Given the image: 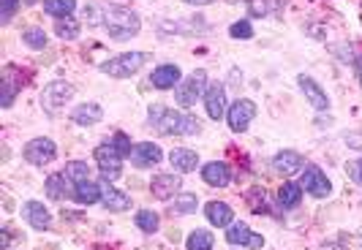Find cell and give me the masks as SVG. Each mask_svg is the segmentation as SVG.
Masks as SVG:
<instances>
[{"mask_svg": "<svg viewBox=\"0 0 362 250\" xmlns=\"http://www.w3.org/2000/svg\"><path fill=\"white\" fill-rule=\"evenodd\" d=\"M85 17H90L93 25H101L115 41H128L142 30V19L136 11H131L126 6L117 3H95L85 8Z\"/></svg>", "mask_w": 362, "mask_h": 250, "instance_id": "6da1fadb", "label": "cell"}, {"mask_svg": "<svg viewBox=\"0 0 362 250\" xmlns=\"http://www.w3.org/2000/svg\"><path fill=\"white\" fill-rule=\"evenodd\" d=\"M147 123L163 136H194L202 128V123L194 114L175 112V109L163 107V104H153L147 109Z\"/></svg>", "mask_w": 362, "mask_h": 250, "instance_id": "7a4b0ae2", "label": "cell"}, {"mask_svg": "<svg viewBox=\"0 0 362 250\" xmlns=\"http://www.w3.org/2000/svg\"><path fill=\"white\" fill-rule=\"evenodd\" d=\"M145 60H147L145 52H126V54L112 57L107 63H101L98 69H101V73H109V76H115V79H128L131 73H136L145 66Z\"/></svg>", "mask_w": 362, "mask_h": 250, "instance_id": "3957f363", "label": "cell"}, {"mask_svg": "<svg viewBox=\"0 0 362 250\" xmlns=\"http://www.w3.org/2000/svg\"><path fill=\"white\" fill-rule=\"evenodd\" d=\"M207 93V71H194L191 76H185L180 85L175 88V101L180 104V107H194L197 104V98Z\"/></svg>", "mask_w": 362, "mask_h": 250, "instance_id": "277c9868", "label": "cell"}, {"mask_svg": "<svg viewBox=\"0 0 362 250\" xmlns=\"http://www.w3.org/2000/svg\"><path fill=\"white\" fill-rule=\"evenodd\" d=\"M95 163L101 169V177L117 179L123 174V155L117 153V147L112 142H104L95 147Z\"/></svg>", "mask_w": 362, "mask_h": 250, "instance_id": "5b68a950", "label": "cell"}, {"mask_svg": "<svg viewBox=\"0 0 362 250\" xmlns=\"http://www.w3.org/2000/svg\"><path fill=\"white\" fill-rule=\"evenodd\" d=\"M71 98H74V85L57 79V82H49L44 88V93H41V107L47 109L49 114H54V112H60V109L66 107Z\"/></svg>", "mask_w": 362, "mask_h": 250, "instance_id": "8992f818", "label": "cell"}, {"mask_svg": "<svg viewBox=\"0 0 362 250\" xmlns=\"http://www.w3.org/2000/svg\"><path fill=\"white\" fill-rule=\"evenodd\" d=\"M25 161L33 163V166H47V163H52L57 158V144L52 139H44V136H38L33 142L25 144Z\"/></svg>", "mask_w": 362, "mask_h": 250, "instance_id": "52a82bcc", "label": "cell"}, {"mask_svg": "<svg viewBox=\"0 0 362 250\" xmlns=\"http://www.w3.org/2000/svg\"><path fill=\"white\" fill-rule=\"evenodd\" d=\"M254 117H256V104L251 101V98H237L235 104L229 107V112H226L229 128H232L235 133H243V131L251 125Z\"/></svg>", "mask_w": 362, "mask_h": 250, "instance_id": "ba28073f", "label": "cell"}, {"mask_svg": "<svg viewBox=\"0 0 362 250\" xmlns=\"http://www.w3.org/2000/svg\"><path fill=\"white\" fill-rule=\"evenodd\" d=\"M98 185H101V204L107 207L109 213H126V210H131V196H128L126 191L115 188L112 179L101 177Z\"/></svg>", "mask_w": 362, "mask_h": 250, "instance_id": "9c48e42d", "label": "cell"}, {"mask_svg": "<svg viewBox=\"0 0 362 250\" xmlns=\"http://www.w3.org/2000/svg\"><path fill=\"white\" fill-rule=\"evenodd\" d=\"M22 85H25V76H22V71H19L17 66H6L3 69V73H0V90H3V109H8L11 104H14V98H17V93L22 90Z\"/></svg>", "mask_w": 362, "mask_h": 250, "instance_id": "30bf717a", "label": "cell"}, {"mask_svg": "<svg viewBox=\"0 0 362 250\" xmlns=\"http://www.w3.org/2000/svg\"><path fill=\"white\" fill-rule=\"evenodd\" d=\"M303 191H308L310 196L316 198H325L332 194V185H329V179L319 166H305L303 169Z\"/></svg>", "mask_w": 362, "mask_h": 250, "instance_id": "8fae6325", "label": "cell"}, {"mask_svg": "<svg viewBox=\"0 0 362 250\" xmlns=\"http://www.w3.org/2000/svg\"><path fill=\"white\" fill-rule=\"evenodd\" d=\"M226 242H229V245H243V248H251V250H259L264 245L262 234L251 232L245 223H232L229 232H226Z\"/></svg>", "mask_w": 362, "mask_h": 250, "instance_id": "7c38bea8", "label": "cell"}, {"mask_svg": "<svg viewBox=\"0 0 362 250\" xmlns=\"http://www.w3.org/2000/svg\"><path fill=\"white\" fill-rule=\"evenodd\" d=\"M161 161H163V150L156 142L134 144V153H131V163L134 166L147 169V166H158Z\"/></svg>", "mask_w": 362, "mask_h": 250, "instance_id": "4fadbf2b", "label": "cell"}, {"mask_svg": "<svg viewBox=\"0 0 362 250\" xmlns=\"http://www.w3.org/2000/svg\"><path fill=\"white\" fill-rule=\"evenodd\" d=\"M22 218L36 229V232H47L52 226V213L41 204V201H25L22 204Z\"/></svg>", "mask_w": 362, "mask_h": 250, "instance_id": "5bb4252c", "label": "cell"}, {"mask_svg": "<svg viewBox=\"0 0 362 250\" xmlns=\"http://www.w3.org/2000/svg\"><path fill=\"white\" fill-rule=\"evenodd\" d=\"M204 109L213 120H221L226 114V88L221 82H213L207 85V93H204Z\"/></svg>", "mask_w": 362, "mask_h": 250, "instance_id": "9a60e30c", "label": "cell"}, {"mask_svg": "<svg viewBox=\"0 0 362 250\" xmlns=\"http://www.w3.org/2000/svg\"><path fill=\"white\" fill-rule=\"evenodd\" d=\"M182 188V179L177 174H156L150 182V194L161 201H169L172 196H177V191Z\"/></svg>", "mask_w": 362, "mask_h": 250, "instance_id": "2e32d148", "label": "cell"}, {"mask_svg": "<svg viewBox=\"0 0 362 250\" xmlns=\"http://www.w3.org/2000/svg\"><path fill=\"white\" fill-rule=\"evenodd\" d=\"M74 188L69 174H49L47 182H44V191H47V196L54 198V201H63V198H74Z\"/></svg>", "mask_w": 362, "mask_h": 250, "instance_id": "e0dca14e", "label": "cell"}, {"mask_svg": "<svg viewBox=\"0 0 362 250\" xmlns=\"http://www.w3.org/2000/svg\"><path fill=\"white\" fill-rule=\"evenodd\" d=\"M150 82H153L156 90H172L182 82V73L177 66H158L156 71L150 73Z\"/></svg>", "mask_w": 362, "mask_h": 250, "instance_id": "ac0fdd59", "label": "cell"}, {"mask_svg": "<svg viewBox=\"0 0 362 250\" xmlns=\"http://www.w3.org/2000/svg\"><path fill=\"white\" fill-rule=\"evenodd\" d=\"M202 179L207 185H213V188H226L232 182V172H229V166L223 161H213L202 169Z\"/></svg>", "mask_w": 362, "mask_h": 250, "instance_id": "d6986e66", "label": "cell"}, {"mask_svg": "<svg viewBox=\"0 0 362 250\" xmlns=\"http://www.w3.org/2000/svg\"><path fill=\"white\" fill-rule=\"evenodd\" d=\"M297 82H300V90L305 93V98H308L310 107L319 109V112H325V109L329 107V98H327L325 90L319 88V82H313V79H310V76H305V73H303Z\"/></svg>", "mask_w": 362, "mask_h": 250, "instance_id": "ffe728a7", "label": "cell"}, {"mask_svg": "<svg viewBox=\"0 0 362 250\" xmlns=\"http://www.w3.org/2000/svg\"><path fill=\"white\" fill-rule=\"evenodd\" d=\"M204 215H207V220L218 226V229H229L232 226V220H235V213H232V207L226 204V201H210L207 207H204Z\"/></svg>", "mask_w": 362, "mask_h": 250, "instance_id": "44dd1931", "label": "cell"}, {"mask_svg": "<svg viewBox=\"0 0 362 250\" xmlns=\"http://www.w3.org/2000/svg\"><path fill=\"white\" fill-rule=\"evenodd\" d=\"M272 169H278L284 174H297V172L305 169V158L300 153H294V150H284V153H278L272 158Z\"/></svg>", "mask_w": 362, "mask_h": 250, "instance_id": "7402d4cb", "label": "cell"}, {"mask_svg": "<svg viewBox=\"0 0 362 250\" xmlns=\"http://www.w3.org/2000/svg\"><path fill=\"white\" fill-rule=\"evenodd\" d=\"M101 117H104V109L98 107V104H79V107L71 109V120L76 125H82V128H88V125H95L101 123Z\"/></svg>", "mask_w": 362, "mask_h": 250, "instance_id": "603a6c76", "label": "cell"}, {"mask_svg": "<svg viewBox=\"0 0 362 250\" xmlns=\"http://www.w3.org/2000/svg\"><path fill=\"white\" fill-rule=\"evenodd\" d=\"M169 163H172V169H177V172H182V174H188V172H194V169L199 166V155H197L194 150H188V147H177V150H172Z\"/></svg>", "mask_w": 362, "mask_h": 250, "instance_id": "cb8c5ba5", "label": "cell"}, {"mask_svg": "<svg viewBox=\"0 0 362 250\" xmlns=\"http://www.w3.org/2000/svg\"><path fill=\"white\" fill-rule=\"evenodd\" d=\"M300 201H303V185H297V182H284V185L278 188V204H281L284 210H294Z\"/></svg>", "mask_w": 362, "mask_h": 250, "instance_id": "d4e9b609", "label": "cell"}, {"mask_svg": "<svg viewBox=\"0 0 362 250\" xmlns=\"http://www.w3.org/2000/svg\"><path fill=\"white\" fill-rule=\"evenodd\" d=\"M74 201L76 204H95V201H101V185H95V182H82V185H76L74 188Z\"/></svg>", "mask_w": 362, "mask_h": 250, "instance_id": "484cf974", "label": "cell"}, {"mask_svg": "<svg viewBox=\"0 0 362 250\" xmlns=\"http://www.w3.org/2000/svg\"><path fill=\"white\" fill-rule=\"evenodd\" d=\"M197 204H199V198H197V194H177L175 196V201L169 204V213L172 215H191L197 213Z\"/></svg>", "mask_w": 362, "mask_h": 250, "instance_id": "4316f807", "label": "cell"}, {"mask_svg": "<svg viewBox=\"0 0 362 250\" xmlns=\"http://www.w3.org/2000/svg\"><path fill=\"white\" fill-rule=\"evenodd\" d=\"M76 0H44V11L54 19H66L74 14Z\"/></svg>", "mask_w": 362, "mask_h": 250, "instance_id": "83f0119b", "label": "cell"}, {"mask_svg": "<svg viewBox=\"0 0 362 250\" xmlns=\"http://www.w3.org/2000/svg\"><path fill=\"white\" fill-rule=\"evenodd\" d=\"M216 245V239H213V234L207 232V229H197V232L188 234V239H185V248L188 250H213Z\"/></svg>", "mask_w": 362, "mask_h": 250, "instance_id": "f1b7e54d", "label": "cell"}, {"mask_svg": "<svg viewBox=\"0 0 362 250\" xmlns=\"http://www.w3.org/2000/svg\"><path fill=\"white\" fill-rule=\"evenodd\" d=\"M134 223H136V229H142L145 234H156L158 226H161V218H158V213H153V210H139L136 218H134Z\"/></svg>", "mask_w": 362, "mask_h": 250, "instance_id": "f546056e", "label": "cell"}, {"mask_svg": "<svg viewBox=\"0 0 362 250\" xmlns=\"http://www.w3.org/2000/svg\"><path fill=\"white\" fill-rule=\"evenodd\" d=\"M79 19L74 17H66V19H57L54 22V33L63 38V41H74V38H79Z\"/></svg>", "mask_w": 362, "mask_h": 250, "instance_id": "4dcf8cb0", "label": "cell"}, {"mask_svg": "<svg viewBox=\"0 0 362 250\" xmlns=\"http://www.w3.org/2000/svg\"><path fill=\"white\" fill-rule=\"evenodd\" d=\"M66 174L71 179L74 185H82V182H90V169L85 161H71L66 163Z\"/></svg>", "mask_w": 362, "mask_h": 250, "instance_id": "1f68e13d", "label": "cell"}, {"mask_svg": "<svg viewBox=\"0 0 362 250\" xmlns=\"http://www.w3.org/2000/svg\"><path fill=\"white\" fill-rule=\"evenodd\" d=\"M22 41L30 49H44L47 47V33H44V28H28V30H22Z\"/></svg>", "mask_w": 362, "mask_h": 250, "instance_id": "d6a6232c", "label": "cell"}, {"mask_svg": "<svg viewBox=\"0 0 362 250\" xmlns=\"http://www.w3.org/2000/svg\"><path fill=\"white\" fill-rule=\"evenodd\" d=\"M248 204L256 210V215L262 213H270V201H267V194L262 191V188H254L251 194H248Z\"/></svg>", "mask_w": 362, "mask_h": 250, "instance_id": "836d02e7", "label": "cell"}, {"mask_svg": "<svg viewBox=\"0 0 362 250\" xmlns=\"http://www.w3.org/2000/svg\"><path fill=\"white\" fill-rule=\"evenodd\" d=\"M229 36L240 38V41H248V38H254V28H251L248 19H243V22H235V25L229 28Z\"/></svg>", "mask_w": 362, "mask_h": 250, "instance_id": "e575fe53", "label": "cell"}, {"mask_svg": "<svg viewBox=\"0 0 362 250\" xmlns=\"http://www.w3.org/2000/svg\"><path fill=\"white\" fill-rule=\"evenodd\" d=\"M112 144L117 147V153L123 155V158H131V153H134V144H131V139H128L123 131H117L115 133V139H112Z\"/></svg>", "mask_w": 362, "mask_h": 250, "instance_id": "d590c367", "label": "cell"}, {"mask_svg": "<svg viewBox=\"0 0 362 250\" xmlns=\"http://www.w3.org/2000/svg\"><path fill=\"white\" fill-rule=\"evenodd\" d=\"M17 8H19V0H3V6H0V22L8 25L14 19V14H17Z\"/></svg>", "mask_w": 362, "mask_h": 250, "instance_id": "8d00e7d4", "label": "cell"}, {"mask_svg": "<svg viewBox=\"0 0 362 250\" xmlns=\"http://www.w3.org/2000/svg\"><path fill=\"white\" fill-rule=\"evenodd\" d=\"M346 174H349V179H351V182H357V185L362 188V158L346 163Z\"/></svg>", "mask_w": 362, "mask_h": 250, "instance_id": "74e56055", "label": "cell"}, {"mask_svg": "<svg viewBox=\"0 0 362 250\" xmlns=\"http://www.w3.org/2000/svg\"><path fill=\"white\" fill-rule=\"evenodd\" d=\"M188 6H207V3H213V0H185Z\"/></svg>", "mask_w": 362, "mask_h": 250, "instance_id": "f35d334b", "label": "cell"}, {"mask_svg": "<svg viewBox=\"0 0 362 250\" xmlns=\"http://www.w3.org/2000/svg\"><path fill=\"white\" fill-rule=\"evenodd\" d=\"M357 73H360V79H362V57H360V63H357Z\"/></svg>", "mask_w": 362, "mask_h": 250, "instance_id": "ab89813d", "label": "cell"}, {"mask_svg": "<svg viewBox=\"0 0 362 250\" xmlns=\"http://www.w3.org/2000/svg\"><path fill=\"white\" fill-rule=\"evenodd\" d=\"M232 3H237V0H232ZM245 3H248V0H245Z\"/></svg>", "mask_w": 362, "mask_h": 250, "instance_id": "60d3db41", "label": "cell"}]
</instances>
